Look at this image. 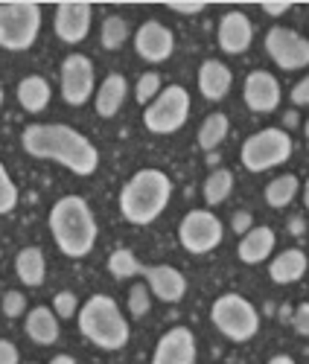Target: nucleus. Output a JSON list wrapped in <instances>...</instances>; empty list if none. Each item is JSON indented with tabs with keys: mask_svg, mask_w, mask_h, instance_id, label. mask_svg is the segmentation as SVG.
Returning <instances> with one entry per match:
<instances>
[{
	"mask_svg": "<svg viewBox=\"0 0 309 364\" xmlns=\"http://www.w3.org/2000/svg\"><path fill=\"white\" fill-rule=\"evenodd\" d=\"M303 132H306V140H309V119H306V126H303Z\"/></svg>",
	"mask_w": 309,
	"mask_h": 364,
	"instance_id": "a18cd8bd",
	"label": "nucleus"
},
{
	"mask_svg": "<svg viewBox=\"0 0 309 364\" xmlns=\"http://www.w3.org/2000/svg\"><path fill=\"white\" fill-rule=\"evenodd\" d=\"M266 53L281 70H300L309 65V41L286 26H271L266 36Z\"/></svg>",
	"mask_w": 309,
	"mask_h": 364,
	"instance_id": "9d476101",
	"label": "nucleus"
},
{
	"mask_svg": "<svg viewBox=\"0 0 309 364\" xmlns=\"http://www.w3.org/2000/svg\"><path fill=\"white\" fill-rule=\"evenodd\" d=\"M178 239H181L184 251L210 254L213 248H219V242H222V222L216 219L210 210H190V213L181 219Z\"/></svg>",
	"mask_w": 309,
	"mask_h": 364,
	"instance_id": "1a4fd4ad",
	"label": "nucleus"
},
{
	"mask_svg": "<svg viewBox=\"0 0 309 364\" xmlns=\"http://www.w3.org/2000/svg\"><path fill=\"white\" fill-rule=\"evenodd\" d=\"M18 361H21L18 347L12 341H6V338H0V364H18Z\"/></svg>",
	"mask_w": 309,
	"mask_h": 364,
	"instance_id": "e433bc0d",
	"label": "nucleus"
},
{
	"mask_svg": "<svg viewBox=\"0 0 309 364\" xmlns=\"http://www.w3.org/2000/svg\"><path fill=\"white\" fill-rule=\"evenodd\" d=\"M26 312V297L21 291H6L4 294V315L6 318H18Z\"/></svg>",
	"mask_w": 309,
	"mask_h": 364,
	"instance_id": "72a5a7b5",
	"label": "nucleus"
},
{
	"mask_svg": "<svg viewBox=\"0 0 309 364\" xmlns=\"http://www.w3.org/2000/svg\"><path fill=\"white\" fill-rule=\"evenodd\" d=\"M268 364H295V358H289V355H274Z\"/></svg>",
	"mask_w": 309,
	"mask_h": 364,
	"instance_id": "79ce46f5",
	"label": "nucleus"
},
{
	"mask_svg": "<svg viewBox=\"0 0 309 364\" xmlns=\"http://www.w3.org/2000/svg\"><path fill=\"white\" fill-rule=\"evenodd\" d=\"M79 332L100 350H122L129 344V323L108 294H94L79 309Z\"/></svg>",
	"mask_w": 309,
	"mask_h": 364,
	"instance_id": "20e7f679",
	"label": "nucleus"
},
{
	"mask_svg": "<svg viewBox=\"0 0 309 364\" xmlns=\"http://www.w3.org/2000/svg\"><path fill=\"white\" fill-rule=\"evenodd\" d=\"M289 9H292V4H263V12L271 15V18H281V15H286Z\"/></svg>",
	"mask_w": 309,
	"mask_h": 364,
	"instance_id": "ea45409f",
	"label": "nucleus"
},
{
	"mask_svg": "<svg viewBox=\"0 0 309 364\" xmlns=\"http://www.w3.org/2000/svg\"><path fill=\"white\" fill-rule=\"evenodd\" d=\"M228 117L225 114H210L204 123H201V129H199V146L204 149V151H213L216 146H219L225 137H228Z\"/></svg>",
	"mask_w": 309,
	"mask_h": 364,
	"instance_id": "a878e982",
	"label": "nucleus"
},
{
	"mask_svg": "<svg viewBox=\"0 0 309 364\" xmlns=\"http://www.w3.org/2000/svg\"><path fill=\"white\" fill-rule=\"evenodd\" d=\"M50 364H76V358L73 355H65V353H61V355H53V361Z\"/></svg>",
	"mask_w": 309,
	"mask_h": 364,
	"instance_id": "a19ab883",
	"label": "nucleus"
},
{
	"mask_svg": "<svg viewBox=\"0 0 309 364\" xmlns=\"http://www.w3.org/2000/svg\"><path fill=\"white\" fill-rule=\"evenodd\" d=\"M152 309V291L146 283H137L129 289V312L132 318H143L146 312Z\"/></svg>",
	"mask_w": 309,
	"mask_h": 364,
	"instance_id": "c756f323",
	"label": "nucleus"
},
{
	"mask_svg": "<svg viewBox=\"0 0 309 364\" xmlns=\"http://www.w3.org/2000/svg\"><path fill=\"white\" fill-rule=\"evenodd\" d=\"M90 18H94V9L88 4H61L56 6L53 29L65 44H79L90 33Z\"/></svg>",
	"mask_w": 309,
	"mask_h": 364,
	"instance_id": "4468645a",
	"label": "nucleus"
},
{
	"mask_svg": "<svg viewBox=\"0 0 309 364\" xmlns=\"http://www.w3.org/2000/svg\"><path fill=\"white\" fill-rule=\"evenodd\" d=\"M303 204H306V210H309V178H306V184H303Z\"/></svg>",
	"mask_w": 309,
	"mask_h": 364,
	"instance_id": "c03bdc74",
	"label": "nucleus"
},
{
	"mask_svg": "<svg viewBox=\"0 0 309 364\" xmlns=\"http://www.w3.org/2000/svg\"><path fill=\"white\" fill-rule=\"evenodd\" d=\"M94 94V62L82 53H70L61 62V100L68 105H85Z\"/></svg>",
	"mask_w": 309,
	"mask_h": 364,
	"instance_id": "9b49d317",
	"label": "nucleus"
},
{
	"mask_svg": "<svg viewBox=\"0 0 309 364\" xmlns=\"http://www.w3.org/2000/svg\"><path fill=\"white\" fill-rule=\"evenodd\" d=\"M53 312H56V318H61V321L73 318V315L79 312V300H76V294H73V291H58V294L53 297Z\"/></svg>",
	"mask_w": 309,
	"mask_h": 364,
	"instance_id": "473e14b6",
	"label": "nucleus"
},
{
	"mask_svg": "<svg viewBox=\"0 0 309 364\" xmlns=\"http://www.w3.org/2000/svg\"><path fill=\"white\" fill-rule=\"evenodd\" d=\"M231 85H234V73L222 62H216V58H207V62L199 68V90H201L204 100H210V102L225 100Z\"/></svg>",
	"mask_w": 309,
	"mask_h": 364,
	"instance_id": "a211bd4d",
	"label": "nucleus"
},
{
	"mask_svg": "<svg viewBox=\"0 0 309 364\" xmlns=\"http://www.w3.org/2000/svg\"><path fill=\"white\" fill-rule=\"evenodd\" d=\"M289 230H292V233H300V230H303V222H300V219H295V222L289 225Z\"/></svg>",
	"mask_w": 309,
	"mask_h": 364,
	"instance_id": "37998d69",
	"label": "nucleus"
},
{
	"mask_svg": "<svg viewBox=\"0 0 309 364\" xmlns=\"http://www.w3.org/2000/svg\"><path fill=\"white\" fill-rule=\"evenodd\" d=\"M129 38V23L122 21L120 15H108L103 21V29H100V41L105 50H120Z\"/></svg>",
	"mask_w": 309,
	"mask_h": 364,
	"instance_id": "c85d7f7f",
	"label": "nucleus"
},
{
	"mask_svg": "<svg viewBox=\"0 0 309 364\" xmlns=\"http://www.w3.org/2000/svg\"><path fill=\"white\" fill-rule=\"evenodd\" d=\"M15 204H18V190H15V184H12L6 166L0 164V216L12 213Z\"/></svg>",
	"mask_w": 309,
	"mask_h": 364,
	"instance_id": "7c9ffc66",
	"label": "nucleus"
},
{
	"mask_svg": "<svg viewBox=\"0 0 309 364\" xmlns=\"http://www.w3.org/2000/svg\"><path fill=\"white\" fill-rule=\"evenodd\" d=\"M298 178L295 175H281V178H274L271 184L266 187V204L274 207V210H283L295 201V193H298Z\"/></svg>",
	"mask_w": 309,
	"mask_h": 364,
	"instance_id": "393cba45",
	"label": "nucleus"
},
{
	"mask_svg": "<svg viewBox=\"0 0 309 364\" xmlns=\"http://www.w3.org/2000/svg\"><path fill=\"white\" fill-rule=\"evenodd\" d=\"M50 233L65 257L70 259L88 257L97 245V219L90 213L88 201L82 196L58 198L50 210Z\"/></svg>",
	"mask_w": 309,
	"mask_h": 364,
	"instance_id": "f03ea898",
	"label": "nucleus"
},
{
	"mask_svg": "<svg viewBox=\"0 0 309 364\" xmlns=\"http://www.w3.org/2000/svg\"><path fill=\"white\" fill-rule=\"evenodd\" d=\"M172 12H178V15H199V12H204V4L199 0V4H178V0H172V4H167Z\"/></svg>",
	"mask_w": 309,
	"mask_h": 364,
	"instance_id": "58836bf2",
	"label": "nucleus"
},
{
	"mask_svg": "<svg viewBox=\"0 0 309 364\" xmlns=\"http://www.w3.org/2000/svg\"><path fill=\"white\" fill-rule=\"evenodd\" d=\"M292 326H295L298 336H309V303H300V306L295 309Z\"/></svg>",
	"mask_w": 309,
	"mask_h": 364,
	"instance_id": "f704fd0d",
	"label": "nucleus"
},
{
	"mask_svg": "<svg viewBox=\"0 0 309 364\" xmlns=\"http://www.w3.org/2000/svg\"><path fill=\"white\" fill-rule=\"evenodd\" d=\"M292 102H295V105H309V76H303V79L292 87Z\"/></svg>",
	"mask_w": 309,
	"mask_h": 364,
	"instance_id": "4c0bfd02",
	"label": "nucleus"
},
{
	"mask_svg": "<svg viewBox=\"0 0 309 364\" xmlns=\"http://www.w3.org/2000/svg\"><path fill=\"white\" fill-rule=\"evenodd\" d=\"M169 196H172V181L167 172L140 169L120 190V213L132 225H152L167 210Z\"/></svg>",
	"mask_w": 309,
	"mask_h": 364,
	"instance_id": "7ed1b4c3",
	"label": "nucleus"
},
{
	"mask_svg": "<svg viewBox=\"0 0 309 364\" xmlns=\"http://www.w3.org/2000/svg\"><path fill=\"white\" fill-rule=\"evenodd\" d=\"M108 271H111V277H117V280H129L135 274H143V265L137 262V257L132 251L120 248V251H114L108 257Z\"/></svg>",
	"mask_w": 309,
	"mask_h": 364,
	"instance_id": "cd10ccee",
	"label": "nucleus"
},
{
	"mask_svg": "<svg viewBox=\"0 0 309 364\" xmlns=\"http://www.w3.org/2000/svg\"><path fill=\"white\" fill-rule=\"evenodd\" d=\"M0 108H4V87H0Z\"/></svg>",
	"mask_w": 309,
	"mask_h": 364,
	"instance_id": "49530a36",
	"label": "nucleus"
},
{
	"mask_svg": "<svg viewBox=\"0 0 309 364\" xmlns=\"http://www.w3.org/2000/svg\"><path fill=\"white\" fill-rule=\"evenodd\" d=\"M306 268H309V259H306V254H303V251H298V248H289V251L277 254V257L271 259L268 277H271L274 283L286 286V283H295V280H300V277L306 274Z\"/></svg>",
	"mask_w": 309,
	"mask_h": 364,
	"instance_id": "412c9836",
	"label": "nucleus"
},
{
	"mask_svg": "<svg viewBox=\"0 0 309 364\" xmlns=\"http://www.w3.org/2000/svg\"><path fill=\"white\" fill-rule=\"evenodd\" d=\"M126 94H129V82L126 76H120V73H111L105 76V82L97 87V94H94V105H97V114L100 117H114L122 102H126Z\"/></svg>",
	"mask_w": 309,
	"mask_h": 364,
	"instance_id": "aec40b11",
	"label": "nucleus"
},
{
	"mask_svg": "<svg viewBox=\"0 0 309 364\" xmlns=\"http://www.w3.org/2000/svg\"><path fill=\"white\" fill-rule=\"evenodd\" d=\"M158 94H161V76H158V73H143V76L137 79V87H135L137 102L149 105Z\"/></svg>",
	"mask_w": 309,
	"mask_h": 364,
	"instance_id": "2f4dec72",
	"label": "nucleus"
},
{
	"mask_svg": "<svg viewBox=\"0 0 309 364\" xmlns=\"http://www.w3.org/2000/svg\"><path fill=\"white\" fill-rule=\"evenodd\" d=\"M251 38H254V26H251L248 15H242V12H228L219 21V29H216V41H219V47L228 55L245 53L251 47Z\"/></svg>",
	"mask_w": 309,
	"mask_h": 364,
	"instance_id": "f3484780",
	"label": "nucleus"
},
{
	"mask_svg": "<svg viewBox=\"0 0 309 364\" xmlns=\"http://www.w3.org/2000/svg\"><path fill=\"white\" fill-rule=\"evenodd\" d=\"M15 271H18V280L23 286H41L44 274H47V262L44 254L38 248H23L15 259Z\"/></svg>",
	"mask_w": 309,
	"mask_h": 364,
	"instance_id": "b1692460",
	"label": "nucleus"
},
{
	"mask_svg": "<svg viewBox=\"0 0 309 364\" xmlns=\"http://www.w3.org/2000/svg\"><path fill=\"white\" fill-rule=\"evenodd\" d=\"M251 213L248 210H239V213H234V219H231V228H234V233H239V236H245L251 230Z\"/></svg>",
	"mask_w": 309,
	"mask_h": 364,
	"instance_id": "c9c22d12",
	"label": "nucleus"
},
{
	"mask_svg": "<svg viewBox=\"0 0 309 364\" xmlns=\"http://www.w3.org/2000/svg\"><path fill=\"white\" fill-rule=\"evenodd\" d=\"M143 277H146L149 291L161 303H178L187 294V277L172 265H152V268L143 265Z\"/></svg>",
	"mask_w": 309,
	"mask_h": 364,
	"instance_id": "dca6fc26",
	"label": "nucleus"
},
{
	"mask_svg": "<svg viewBox=\"0 0 309 364\" xmlns=\"http://www.w3.org/2000/svg\"><path fill=\"white\" fill-rule=\"evenodd\" d=\"M23 329H26V336L33 338L36 344H41V347H50V344L58 341V318L47 306H38V309L29 312Z\"/></svg>",
	"mask_w": 309,
	"mask_h": 364,
	"instance_id": "4be33fe9",
	"label": "nucleus"
},
{
	"mask_svg": "<svg viewBox=\"0 0 309 364\" xmlns=\"http://www.w3.org/2000/svg\"><path fill=\"white\" fill-rule=\"evenodd\" d=\"M274 230L271 228H251L239 239V248H236V257L245 262V265H260L271 257L274 251Z\"/></svg>",
	"mask_w": 309,
	"mask_h": 364,
	"instance_id": "6ab92c4d",
	"label": "nucleus"
},
{
	"mask_svg": "<svg viewBox=\"0 0 309 364\" xmlns=\"http://www.w3.org/2000/svg\"><path fill=\"white\" fill-rule=\"evenodd\" d=\"M245 105H248L254 114H271L277 105H281V82H277L268 70H254L245 79L242 87Z\"/></svg>",
	"mask_w": 309,
	"mask_h": 364,
	"instance_id": "2eb2a0df",
	"label": "nucleus"
},
{
	"mask_svg": "<svg viewBox=\"0 0 309 364\" xmlns=\"http://www.w3.org/2000/svg\"><path fill=\"white\" fill-rule=\"evenodd\" d=\"M41 29V6L36 4H4L0 6V47L23 53L36 44Z\"/></svg>",
	"mask_w": 309,
	"mask_h": 364,
	"instance_id": "423d86ee",
	"label": "nucleus"
},
{
	"mask_svg": "<svg viewBox=\"0 0 309 364\" xmlns=\"http://www.w3.org/2000/svg\"><path fill=\"white\" fill-rule=\"evenodd\" d=\"M21 146L26 155H33L38 161H56L61 166H68L73 175H94L100 166V151L85 134H79L70 126H26L21 134Z\"/></svg>",
	"mask_w": 309,
	"mask_h": 364,
	"instance_id": "f257e3e1",
	"label": "nucleus"
},
{
	"mask_svg": "<svg viewBox=\"0 0 309 364\" xmlns=\"http://www.w3.org/2000/svg\"><path fill=\"white\" fill-rule=\"evenodd\" d=\"M172 47H175V38L169 33V26H164L161 21H146L135 33V50L143 62H152V65L167 62L172 55Z\"/></svg>",
	"mask_w": 309,
	"mask_h": 364,
	"instance_id": "f8f14e48",
	"label": "nucleus"
},
{
	"mask_svg": "<svg viewBox=\"0 0 309 364\" xmlns=\"http://www.w3.org/2000/svg\"><path fill=\"white\" fill-rule=\"evenodd\" d=\"M292 158V137L283 129H263L239 149V161L248 172H266Z\"/></svg>",
	"mask_w": 309,
	"mask_h": 364,
	"instance_id": "0eeeda50",
	"label": "nucleus"
},
{
	"mask_svg": "<svg viewBox=\"0 0 309 364\" xmlns=\"http://www.w3.org/2000/svg\"><path fill=\"white\" fill-rule=\"evenodd\" d=\"M210 321H213V326L219 329L228 341H236V344L251 341L257 336V329H260L257 309L242 294H222V297H216L213 306H210Z\"/></svg>",
	"mask_w": 309,
	"mask_h": 364,
	"instance_id": "39448f33",
	"label": "nucleus"
},
{
	"mask_svg": "<svg viewBox=\"0 0 309 364\" xmlns=\"http://www.w3.org/2000/svg\"><path fill=\"white\" fill-rule=\"evenodd\" d=\"M190 117V94L181 85L164 87L143 111V126L152 134H175Z\"/></svg>",
	"mask_w": 309,
	"mask_h": 364,
	"instance_id": "6e6552de",
	"label": "nucleus"
},
{
	"mask_svg": "<svg viewBox=\"0 0 309 364\" xmlns=\"http://www.w3.org/2000/svg\"><path fill=\"white\" fill-rule=\"evenodd\" d=\"M196 361V336L187 326H172L164 332L154 347L152 364H193Z\"/></svg>",
	"mask_w": 309,
	"mask_h": 364,
	"instance_id": "ddd939ff",
	"label": "nucleus"
},
{
	"mask_svg": "<svg viewBox=\"0 0 309 364\" xmlns=\"http://www.w3.org/2000/svg\"><path fill=\"white\" fill-rule=\"evenodd\" d=\"M234 190V172L231 169H216L204 181V201L207 204H222Z\"/></svg>",
	"mask_w": 309,
	"mask_h": 364,
	"instance_id": "bb28decb",
	"label": "nucleus"
},
{
	"mask_svg": "<svg viewBox=\"0 0 309 364\" xmlns=\"http://www.w3.org/2000/svg\"><path fill=\"white\" fill-rule=\"evenodd\" d=\"M18 102L29 114L44 111L47 102H50V82L44 76H26V79H21V85H18Z\"/></svg>",
	"mask_w": 309,
	"mask_h": 364,
	"instance_id": "5701e85b",
	"label": "nucleus"
}]
</instances>
